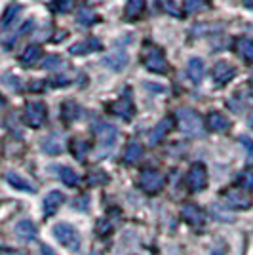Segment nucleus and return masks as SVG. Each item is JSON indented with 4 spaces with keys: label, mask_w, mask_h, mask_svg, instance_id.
Wrapping results in <instances>:
<instances>
[{
    "label": "nucleus",
    "mask_w": 253,
    "mask_h": 255,
    "mask_svg": "<svg viewBox=\"0 0 253 255\" xmlns=\"http://www.w3.org/2000/svg\"><path fill=\"white\" fill-rule=\"evenodd\" d=\"M141 158H143V145L139 141H129L124 152V160L127 164H137Z\"/></svg>",
    "instance_id": "obj_19"
},
{
    "label": "nucleus",
    "mask_w": 253,
    "mask_h": 255,
    "mask_svg": "<svg viewBox=\"0 0 253 255\" xmlns=\"http://www.w3.org/2000/svg\"><path fill=\"white\" fill-rule=\"evenodd\" d=\"M145 10V0H127L126 4V17L127 19H137Z\"/></svg>",
    "instance_id": "obj_23"
},
{
    "label": "nucleus",
    "mask_w": 253,
    "mask_h": 255,
    "mask_svg": "<svg viewBox=\"0 0 253 255\" xmlns=\"http://www.w3.org/2000/svg\"><path fill=\"white\" fill-rule=\"evenodd\" d=\"M211 213H213V217H217V219H221V221H227V223H229V221H232V215H229V213H223L219 206H213Z\"/></svg>",
    "instance_id": "obj_35"
},
{
    "label": "nucleus",
    "mask_w": 253,
    "mask_h": 255,
    "mask_svg": "<svg viewBox=\"0 0 253 255\" xmlns=\"http://www.w3.org/2000/svg\"><path fill=\"white\" fill-rule=\"evenodd\" d=\"M95 135L99 139V149H97V156H103L107 152H111L118 137V131L115 126L111 124H97L95 126Z\"/></svg>",
    "instance_id": "obj_3"
},
{
    "label": "nucleus",
    "mask_w": 253,
    "mask_h": 255,
    "mask_svg": "<svg viewBox=\"0 0 253 255\" xmlns=\"http://www.w3.org/2000/svg\"><path fill=\"white\" fill-rule=\"evenodd\" d=\"M177 122H179V129L189 135V137H200L204 135V124L202 118L196 111L192 109H179L177 111Z\"/></svg>",
    "instance_id": "obj_1"
},
{
    "label": "nucleus",
    "mask_w": 253,
    "mask_h": 255,
    "mask_svg": "<svg viewBox=\"0 0 253 255\" xmlns=\"http://www.w3.org/2000/svg\"><path fill=\"white\" fill-rule=\"evenodd\" d=\"M88 143L86 141H82V139H74L73 145H71V150H73V154L76 156L78 160H84L86 154H88Z\"/></svg>",
    "instance_id": "obj_28"
},
{
    "label": "nucleus",
    "mask_w": 253,
    "mask_h": 255,
    "mask_svg": "<svg viewBox=\"0 0 253 255\" xmlns=\"http://www.w3.org/2000/svg\"><path fill=\"white\" fill-rule=\"evenodd\" d=\"M213 255H221V254H219V252H215V254H213Z\"/></svg>",
    "instance_id": "obj_37"
},
{
    "label": "nucleus",
    "mask_w": 253,
    "mask_h": 255,
    "mask_svg": "<svg viewBox=\"0 0 253 255\" xmlns=\"http://www.w3.org/2000/svg\"><path fill=\"white\" fill-rule=\"evenodd\" d=\"M53 236L57 238V242L65 248H69V250H73L76 252L78 248H80V236L76 233V229L71 227V225L67 223H57L53 227Z\"/></svg>",
    "instance_id": "obj_4"
},
{
    "label": "nucleus",
    "mask_w": 253,
    "mask_h": 255,
    "mask_svg": "<svg viewBox=\"0 0 253 255\" xmlns=\"http://www.w3.org/2000/svg\"><path fill=\"white\" fill-rule=\"evenodd\" d=\"M94 19H95V13L90 8H80L78 10V21L82 23V25H92L94 23Z\"/></svg>",
    "instance_id": "obj_30"
},
{
    "label": "nucleus",
    "mask_w": 253,
    "mask_h": 255,
    "mask_svg": "<svg viewBox=\"0 0 253 255\" xmlns=\"http://www.w3.org/2000/svg\"><path fill=\"white\" fill-rule=\"evenodd\" d=\"M240 185H242L244 191H253V171L246 170L240 175Z\"/></svg>",
    "instance_id": "obj_32"
},
{
    "label": "nucleus",
    "mask_w": 253,
    "mask_h": 255,
    "mask_svg": "<svg viewBox=\"0 0 253 255\" xmlns=\"http://www.w3.org/2000/svg\"><path fill=\"white\" fill-rule=\"evenodd\" d=\"M236 52L240 53L246 61H253V40L250 38H238L236 40Z\"/></svg>",
    "instance_id": "obj_22"
},
{
    "label": "nucleus",
    "mask_w": 253,
    "mask_h": 255,
    "mask_svg": "<svg viewBox=\"0 0 253 255\" xmlns=\"http://www.w3.org/2000/svg\"><path fill=\"white\" fill-rule=\"evenodd\" d=\"M127 61H129V57H127V53L124 50H113V52L107 53L105 57V65L111 67L113 71H122L127 65Z\"/></svg>",
    "instance_id": "obj_12"
},
{
    "label": "nucleus",
    "mask_w": 253,
    "mask_h": 255,
    "mask_svg": "<svg viewBox=\"0 0 253 255\" xmlns=\"http://www.w3.org/2000/svg\"><path fill=\"white\" fill-rule=\"evenodd\" d=\"M42 150L48 154H59L65 150V137L61 133H52L42 141Z\"/></svg>",
    "instance_id": "obj_11"
},
{
    "label": "nucleus",
    "mask_w": 253,
    "mask_h": 255,
    "mask_svg": "<svg viewBox=\"0 0 253 255\" xmlns=\"http://www.w3.org/2000/svg\"><path fill=\"white\" fill-rule=\"evenodd\" d=\"M15 233H17V236L21 238V240H34L36 238V227H34V223L32 221H19L17 223V227H15Z\"/></svg>",
    "instance_id": "obj_20"
},
{
    "label": "nucleus",
    "mask_w": 253,
    "mask_h": 255,
    "mask_svg": "<svg viewBox=\"0 0 253 255\" xmlns=\"http://www.w3.org/2000/svg\"><path fill=\"white\" fill-rule=\"evenodd\" d=\"M6 179H8V183H10L11 187H15V189H19V191H25V192L36 191L34 183H31L29 179H25L23 175L15 173V171H8V173H6Z\"/></svg>",
    "instance_id": "obj_15"
},
{
    "label": "nucleus",
    "mask_w": 253,
    "mask_h": 255,
    "mask_svg": "<svg viewBox=\"0 0 253 255\" xmlns=\"http://www.w3.org/2000/svg\"><path fill=\"white\" fill-rule=\"evenodd\" d=\"M181 215H183V219L189 225H192V227H200V225L204 223V212H202L198 206H194V204L183 206Z\"/></svg>",
    "instance_id": "obj_13"
},
{
    "label": "nucleus",
    "mask_w": 253,
    "mask_h": 255,
    "mask_svg": "<svg viewBox=\"0 0 253 255\" xmlns=\"http://www.w3.org/2000/svg\"><path fill=\"white\" fill-rule=\"evenodd\" d=\"M59 177H61L63 183H67L69 187H74V185L80 183V175L74 170H71V168H61V170H59Z\"/></svg>",
    "instance_id": "obj_27"
},
{
    "label": "nucleus",
    "mask_w": 253,
    "mask_h": 255,
    "mask_svg": "<svg viewBox=\"0 0 253 255\" xmlns=\"http://www.w3.org/2000/svg\"><path fill=\"white\" fill-rule=\"evenodd\" d=\"M111 113L116 115V117L124 118V120H129L133 117V101L129 97V92H126L120 99H116L115 103L111 105Z\"/></svg>",
    "instance_id": "obj_9"
},
{
    "label": "nucleus",
    "mask_w": 253,
    "mask_h": 255,
    "mask_svg": "<svg viewBox=\"0 0 253 255\" xmlns=\"http://www.w3.org/2000/svg\"><path fill=\"white\" fill-rule=\"evenodd\" d=\"M162 185H164V177H162L160 171L150 170V168L141 171V175H139V187L145 192H148V194L158 192L162 189Z\"/></svg>",
    "instance_id": "obj_5"
},
{
    "label": "nucleus",
    "mask_w": 253,
    "mask_h": 255,
    "mask_svg": "<svg viewBox=\"0 0 253 255\" xmlns=\"http://www.w3.org/2000/svg\"><path fill=\"white\" fill-rule=\"evenodd\" d=\"M57 67H63V61H61V57H57V55H48V57L44 59L42 69H48V71H52V69H57Z\"/></svg>",
    "instance_id": "obj_33"
},
{
    "label": "nucleus",
    "mask_w": 253,
    "mask_h": 255,
    "mask_svg": "<svg viewBox=\"0 0 253 255\" xmlns=\"http://www.w3.org/2000/svg\"><path fill=\"white\" fill-rule=\"evenodd\" d=\"M42 55V50H40V46H36V44H32V46H29L25 52L21 53V65H25V67H31V65H34L36 61H38V57Z\"/></svg>",
    "instance_id": "obj_21"
},
{
    "label": "nucleus",
    "mask_w": 253,
    "mask_h": 255,
    "mask_svg": "<svg viewBox=\"0 0 253 255\" xmlns=\"http://www.w3.org/2000/svg\"><path fill=\"white\" fill-rule=\"evenodd\" d=\"M143 65L147 67L148 71L158 73V75L169 73V63L166 61L162 50L156 48V46H150V44H147V46L143 48Z\"/></svg>",
    "instance_id": "obj_2"
},
{
    "label": "nucleus",
    "mask_w": 253,
    "mask_h": 255,
    "mask_svg": "<svg viewBox=\"0 0 253 255\" xmlns=\"http://www.w3.org/2000/svg\"><path fill=\"white\" fill-rule=\"evenodd\" d=\"M19 11H21V6H19V4H10V6L6 8L4 15H2V29H4V31L10 27L11 23L15 21V17L19 15Z\"/></svg>",
    "instance_id": "obj_24"
},
{
    "label": "nucleus",
    "mask_w": 253,
    "mask_h": 255,
    "mask_svg": "<svg viewBox=\"0 0 253 255\" xmlns=\"http://www.w3.org/2000/svg\"><path fill=\"white\" fill-rule=\"evenodd\" d=\"M74 8V0H53L52 2V10L57 13H67Z\"/></svg>",
    "instance_id": "obj_29"
},
{
    "label": "nucleus",
    "mask_w": 253,
    "mask_h": 255,
    "mask_svg": "<svg viewBox=\"0 0 253 255\" xmlns=\"http://www.w3.org/2000/svg\"><path fill=\"white\" fill-rule=\"evenodd\" d=\"M204 8V0H185V11L192 13V11H200Z\"/></svg>",
    "instance_id": "obj_34"
},
{
    "label": "nucleus",
    "mask_w": 253,
    "mask_h": 255,
    "mask_svg": "<svg viewBox=\"0 0 253 255\" xmlns=\"http://www.w3.org/2000/svg\"><path fill=\"white\" fill-rule=\"evenodd\" d=\"M231 126V122H229V118L221 115V113H217V111H213L208 115V128H210L211 131H227Z\"/></svg>",
    "instance_id": "obj_16"
},
{
    "label": "nucleus",
    "mask_w": 253,
    "mask_h": 255,
    "mask_svg": "<svg viewBox=\"0 0 253 255\" xmlns=\"http://www.w3.org/2000/svg\"><path fill=\"white\" fill-rule=\"evenodd\" d=\"M92 48H94V50H99V48H101L99 40H92V38H90V40H86V42H82V44H74L73 48H71V53H74V55L78 53V55H80V53L92 52Z\"/></svg>",
    "instance_id": "obj_25"
},
{
    "label": "nucleus",
    "mask_w": 253,
    "mask_h": 255,
    "mask_svg": "<svg viewBox=\"0 0 253 255\" xmlns=\"http://www.w3.org/2000/svg\"><path fill=\"white\" fill-rule=\"evenodd\" d=\"M187 73H189V78L192 82H202V78L206 75V67H204V61L198 59V57H192L187 65Z\"/></svg>",
    "instance_id": "obj_18"
},
{
    "label": "nucleus",
    "mask_w": 253,
    "mask_h": 255,
    "mask_svg": "<svg viewBox=\"0 0 253 255\" xmlns=\"http://www.w3.org/2000/svg\"><path fill=\"white\" fill-rule=\"evenodd\" d=\"M252 84H253V75H252Z\"/></svg>",
    "instance_id": "obj_38"
},
{
    "label": "nucleus",
    "mask_w": 253,
    "mask_h": 255,
    "mask_svg": "<svg viewBox=\"0 0 253 255\" xmlns=\"http://www.w3.org/2000/svg\"><path fill=\"white\" fill-rule=\"evenodd\" d=\"M61 115H63V118L67 122H73V120H76V118L80 117V107L76 105V103H73V101H69L61 109Z\"/></svg>",
    "instance_id": "obj_26"
},
{
    "label": "nucleus",
    "mask_w": 253,
    "mask_h": 255,
    "mask_svg": "<svg viewBox=\"0 0 253 255\" xmlns=\"http://www.w3.org/2000/svg\"><path fill=\"white\" fill-rule=\"evenodd\" d=\"M160 8L164 11H168V13H171V15H181L179 8H177V4L173 2V0H158Z\"/></svg>",
    "instance_id": "obj_31"
},
{
    "label": "nucleus",
    "mask_w": 253,
    "mask_h": 255,
    "mask_svg": "<svg viewBox=\"0 0 253 255\" xmlns=\"http://www.w3.org/2000/svg\"><path fill=\"white\" fill-rule=\"evenodd\" d=\"M187 185H189L190 191H194V192L206 189V185H208V171H206V168H204L202 164H194L189 170Z\"/></svg>",
    "instance_id": "obj_8"
},
{
    "label": "nucleus",
    "mask_w": 253,
    "mask_h": 255,
    "mask_svg": "<svg viewBox=\"0 0 253 255\" xmlns=\"http://www.w3.org/2000/svg\"><path fill=\"white\" fill-rule=\"evenodd\" d=\"M46 117H48V111H46V105L44 103H29L25 107V113H23V118L25 122L31 128H40L46 122Z\"/></svg>",
    "instance_id": "obj_6"
},
{
    "label": "nucleus",
    "mask_w": 253,
    "mask_h": 255,
    "mask_svg": "<svg viewBox=\"0 0 253 255\" xmlns=\"http://www.w3.org/2000/svg\"><path fill=\"white\" fill-rule=\"evenodd\" d=\"M171 128H173V120H171V118H164V120H160L158 124H156V128L150 131L148 141H150L152 145L160 143V141L169 133V129H171Z\"/></svg>",
    "instance_id": "obj_14"
},
{
    "label": "nucleus",
    "mask_w": 253,
    "mask_h": 255,
    "mask_svg": "<svg viewBox=\"0 0 253 255\" xmlns=\"http://www.w3.org/2000/svg\"><path fill=\"white\" fill-rule=\"evenodd\" d=\"M211 75H213V80H215L217 84L223 86L236 76V67H232V65L227 63V61H219V63L213 67V73H211Z\"/></svg>",
    "instance_id": "obj_10"
},
{
    "label": "nucleus",
    "mask_w": 253,
    "mask_h": 255,
    "mask_svg": "<svg viewBox=\"0 0 253 255\" xmlns=\"http://www.w3.org/2000/svg\"><path fill=\"white\" fill-rule=\"evenodd\" d=\"M42 254L44 255H55L52 248H48V246H42Z\"/></svg>",
    "instance_id": "obj_36"
},
{
    "label": "nucleus",
    "mask_w": 253,
    "mask_h": 255,
    "mask_svg": "<svg viewBox=\"0 0 253 255\" xmlns=\"http://www.w3.org/2000/svg\"><path fill=\"white\" fill-rule=\"evenodd\" d=\"M63 202H65L63 194L59 191H52L46 196V200H44V213H46V215H52V213H55L61 208Z\"/></svg>",
    "instance_id": "obj_17"
},
{
    "label": "nucleus",
    "mask_w": 253,
    "mask_h": 255,
    "mask_svg": "<svg viewBox=\"0 0 253 255\" xmlns=\"http://www.w3.org/2000/svg\"><path fill=\"white\" fill-rule=\"evenodd\" d=\"M225 200L234 210H248L252 208V196L244 189H229L225 192Z\"/></svg>",
    "instance_id": "obj_7"
}]
</instances>
